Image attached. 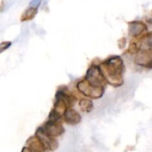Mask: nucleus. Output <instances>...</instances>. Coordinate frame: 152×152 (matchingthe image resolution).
Segmentation results:
<instances>
[{
    "mask_svg": "<svg viewBox=\"0 0 152 152\" xmlns=\"http://www.w3.org/2000/svg\"><path fill=\"white\" fill-rule=\"evenodd\" d=\"M99 66L107 83L114 87L123 85L124 81L123 74L125 71V66L120 57L114 56L108 58Z\"/></svg>",
    "mask_w": 152,
    "mask_h": 152,
    "instance_id": "nucleus-1",
    "label": "nucleus"
},
{
    "mask_svg": "<svg viewBox=\"0 0 152 152\" xmlns=\"http://www.w3.org/2000/svg\"><path fill=\"white\" fill-rule=\"evenodd\" d=\"M136 65L152 69V32L146 33L140 38V49L134 59Z\"/></svg>",
    "mask_w": 152,
    "mask_h": 152,
    "instance_id": "nucleus-2",
    "label": "nucleus"
},
{
    "mask_svg": "<svg viewBox=\"0 0 152 152\" xmlns=\"http://www.w3.org/2000/svg\"><path fill=\"white\" fill-rule=\"evenodd\" d=\"M85 80L89 86L96 89H105L107 81L102 74L99 65L92 64L86 72Z\"/></svg>",
    "mask_w": 152,
    "mask_h": 152,
    "instance_id": "nucleus-3",
    "label": "nucleus"
},
{
    "mask_svg": "<svg viewBox=\"0 0 152 152\" xmlns=\"http://www.w3.org/2000/svg\"><path fill=\"white\" fill-rule=\"evenodd\" d=\"M35 136L38 137L42 144L48 151H54L59 147L58 140L55 137H51L48 134H47L42 127L37 128L35 132Z\"/></svg>",
    "mask_w": 152,
    "mask_h": 152,
    "instance_id": "nucleus-4",
    "label": "nucleus"
},
{
    "mask_svg": "<svg viewBox=\"0 0 152 152\" xmlns=\"http://www.w3.org/2000/svg\"><path fill=\"white\" fill-rule=\"evenodd\" d=\"M77 89L79 92L86 97H89L93 99L101 98L105 92V89H96L89 86L85 79L80 80L77 83Z\"/></svg>",
    "mask_w": 152,
    "mask_h": 152,
    "instance_id": "nucleus-5",
    "label": "nucleus"
},
{
    "mask_svg": "<svg viewBox=\"0 0 152 152\" xmlns=\"http://www.w3.org/2000/svg\"><path fill=\"white\" fill-rule=\"evenodd\" d=\"M42 128L47 134L55 138L61 136L65 132V128L62 125V122H56V121L48 119V122L45 124Z\"/></svg>",
    "mask_w": 152,
    "mask_h": 152,
    "instance_id": "nucleus-6",
    "label": "nucleus"
},
{
    "mask_svg": "<svg viewBox=\"0 0 152 152\" xmlns=\"http://www.w3.org/2000/svg\"><path fill=\"white\" fill-rule=\"evenodd\" d=\"M148 27L141 21H133L129 23V34L133 37H139L146 34Z\"/></svg>",
    "mask_w": 152,
    "mask_h": 152,
    "instance_id": "nucleus-7",
    "label": "nucleus"
},
{
    "mask_svg": "<svg viewBox=\"0 0 152 152\" xmlns=\"http://www.w3.org/2000/svg\"><path fill=\"white\" fill-rule=\"evenodd\" d=\"M63 120L68 125H76L81 122L82 117L80 113L75 110L73 108H68L64 113Z\"/></svg>",
    "mask_w": 152,
    "mask_h": 152,
    "instance_id": "nucleus-8",
    "label": "nucleus"
},
{
    "mask_svg": "<svg viewBox=\"0 0 152 152\" xmlns=\"http://www.w3.org/2000/svg\"><path fill=\"white\" fill-rule=\"evenodd\" d=\"M26 145L27 147L29 148L31 152H48L37 136L30 137L27 140Z\"/></svg>",
    "mask_w": 152,
    "mask_h": 152,
    "instance_id": "nucleus-9",
    "label": "nucleus"
},
{
    "mask_svg": "<svg viewBox=\"0 0 152 152\" xmlns=\"http://www.w3.org/2000/svg\"><path fill=\"white\" fill-rule=\"evenodd\" d=\"M79 106H80V110L86 113H88L93 110L94 103L91 98H82L79 101Z\"/></svg>",
    "mask_w": 152,
    "mask_h": 152,
    "instance_id": "nucleus-10",
    "label": "nucleus"
},
{
    "mask_svg": "<svg viewBox=\"0 0 152 152\" xmlns=\"http://www.w3.org/2000/svg\"><path fill=\"white\" fill-rule=\"evenodd\" d=\"M37 13V8L33 7H28L27 10L24 11L21 16V21L22 22H25V21H29L34 19L35 17L36 14Z\"/></svg>",
    "mask_w": 152,
    "mask_h": 152,
    "instance_id": "nucleus-11",
    "label": "nucleus"
},
{
    "mask_svg": "<svg viewBox=\"0 0 152 152\" xmlns=\"http://www.w3.org/2000/svg\"><path fill=\"white\" fill-rule=\"evenodd\" d=\"M140 49V38L138 41H132L127 49V52L131 55H137Z\"/></svg>",
    "mask_w": 152,
    "mask_h": 152,
    "instance_id": "nucleus-12",
    "label": "nucleus"
},
{
    "mask_svg": "<svg viewBox=\"0 0 152 152\" xmlns=\"http://www.w3.org/2000/svg\"><path fill=\"white\" fill-rule=\"evenodd\" d=\"M10 45H11V42H2V43L0 44V52H3L5 49H7V48L10 47Z\"/></svg>",
    "mask_w": 152,
    "mask_h": 152,
    "instance_id": "nucleus-13",
    "label": "nucleus"
},
{
    "mask_svg": "<svg viewBox=\"0 0 152 152\" xmlns=\"http://www.w3.org/2000/svg\"><path fill=\"white\" fill-rule=\"evenodd\" d=\"M41 1L42 0H33V1L31 2V4H30V7L38 8V7L39 6Z\"/></svg>",
    "mask_w": 152,
    "mask_h": 152,
    "instance_id": "nucleus-14",
    "label": "nucleus"
},
{
    "mask_svg": "<svg viewBox=\"0 0 152 152\" xmlns=\"http://www.w3.org/2000/svg\"><path fill=\"white\" fill-rule=\"evenodd\" d=\"M126 38L125 37H122L121 39H120L119 40V46H120V48H123L125 46H126Z\"/></svg>",
    "mask_w": 152,
    "mask_h": 152,
    "instance_id": "nucleus-15",
    "label": "nucleus"
},
{
    "mask_svg": "<svg viewBox=\"0 0 152 152\" xmlns=\"http://www.w3.org/2000/svg\"><path fill=\"white\" fill-rule=\"evenodd\" d=\"M21 152H31V151L30 150L29 148H28L26 146V147H24L23 148H22V151H21Z\"/></svg>",
    "mask_w": 152,
    "mask_h": 152,
    "instance_id": "nucleus-16",
    "label": "nucleus"
}]
</instances>
